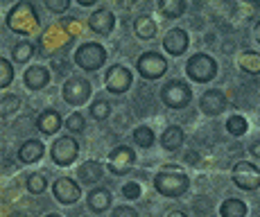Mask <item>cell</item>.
I'll return each mask as SVG.
<instances>
[{"label": "cell", "mask_w": 260, "mask_h": 217, "mask_svg": "<svg viewBox=\"0 0 260 217\" xmlns=\"http://www.w3.org/2000/svg\"><path fill=\"white\" fill-rule=\"evenodd\" d=\"M141 183L138 181H127V183L122 185V197L124 199H141Z\"/></svg>", "instance_id": "cell-34"}, {"label": "cell", "mask_w": 260, "mask_h": 217, "mask_svg": "<svg viewBox=\"0 0 260 217\" xmlns=\"http://www.w3.org/2000/svg\"><path fill=\"white\" fill-rule=\"evenodd\" d=\"M23 82L29 90H41L50 84V73H48V68H43V66H29V68L23 73Z\"/></svg>", "instance_id": "cell-18"}, {"label": "cell", "mask_w": 260, "mask_h": 217, "mask_svg": "<svg viewBox=\"0 0 260 217\" xmlns=\"http://www.w3.org/2000/svg\"><path fill=\"white\" fill-rule=\"evenodd\" d=\"M32 54H34V45L29 43V41L16 43V45H14V50H12V59H14L16 64L29 61V59H32Z\"/></svg>", "instance_id": "cell-28"}, {"label": "cell", "mask_w": 260, "mask_h": 217, "mask_svg": "<svg viewBox=\"0 0 260 217\" xmlns=\"http://www.w3.org/2000/svg\"><path fill=\"white\" fill-rule=\"evenodd\" d=\"M136 70L141 73L143 79L154 82V79H161L163 75L168 73V61L163 59V54L156 52V50H147V52H143L141 57H138Z\"/></svg>", "instance_id": "cell-7"}, {"label": "cell", "mask_w": 260, "mask_h": 217, "mask_svg": "<svg viewBox=\"0 0 260 217\" xmlns=\"http://www.w3.org/2000/svg\"><path fill=\"white\" fill-rule=\"evenodd\" d=\"M134 32H136V37L141 39V41H152L158 32L156 21H154L152 16H147V14H141V16L134 21Z\"/></svg>", "instance_id": "cell-22"}, {"label": "cell", "mask_w": 260, "mask_h": 217, "mask_svg": "<svg viewBox=\"0 0 260 217\" xmlns=\"http://www.w3.org/2000/svg\"><path fill=\"white\" fill-rule=\"evenodd\" d=\"M238 66L249 75H260V52H256V50H242L238 54Z\"/></svg>", "instance_id": "cell-23"}, {"label": "cell", "mask_w": 260, "mask_h": 217, "mask_svg": "<svg viewBox=\"0 0 260 217\" xmlns=\"http://www.w3.org/2000/svg\"><path fill=\"white\" fill-rule=\"evenodd\" d=\"M7 217H25V215H23V213H18V210H16V213H9Z\"/></svg>", "instance_id": "cell-41"}, {"label": "cell", "mask_w": 260, "mask_h": 217, "mask_svg": "<svg viewBox=\"0 0 260 217\" xmlns=\"http://www.w3.org/2000/svg\"><path fill=\"white\" fill-rule=\"evenodd\" d=\"M88 27L95 34H111L113 27H116V16L109 9H95L91 16H88Z\"/></svg>", "instance_id": "cell-15"}, {"label": "cell", "mask_w": 260, "mask_h": 217, "mask_svg": "<svg viewBox=\"0 0 260 217\" xmlns=\"http://www.w3.org/2000/svg\"><path fill=\"white\" fill-rule=\"evenodd\" d=\"M91 93H93L91 82H88L86 77H79V75L68 77L61 88L63 102L71 104V107H82V104H86L88 100H91Z\"/></svg>", "instance_id": "cell-6"}, {"label": "cell", "mask_w": 260, "mask_h": 217, "mask_svg": "<svg viewBox=\"0 0 260 217\" xmlns=\"http://www.w3.org/2000/svg\"><path fill=\"white\" fill-rule=\"evenodd\" d=\"M168 217H188V215L183 213V210H170Z\"/></svg>", "instance_id": "cell-38"}, {"label": "cell", "mask_w": 260, "mask_h": 217, "mask_svg": "<svg viewBox=\"0 0 260 217\" xmlns=\"http://www.w3.org/2000/svg\"><path fill=\"white\" fill-rule=\"evenodd\" d=\"M161 102L168 109H186L192 102V88H190L188 82L172 79L161 88Z\"/></svg>", "instance_id": "cell-5"}, {"label": "cell", "mask_w": 260, "mask_h": 217, "mask_svg": "<svg viewBox=\"0 0 260 217\" xmlns=\"http://www.w3.org/2000/svg\"><path fill=\"white\" fill-rule=\"evenodd\" d=\"M190 188V179L186 172L177 168V165H166L161 172L154 176V190L158 195L168 197V199H177V197L186 195Z\"/></svg>", "instance_id": "cell-1"}, {"label": "cell", "mask_w": 260, "mask_h": 217, "mask_svg": "<svg viewBox=\"0 0 260 217\" xmlns=\"http://www.w3.org/2000/svg\"><path fill=\"white\" fill-rule=\"evenodd\" d=\"M199 109L206 115H211V118L224 113V109H226V95H224V90L208 88L206 93L202 95V100H199Z\"/></svg>", "instance_id": "cell-14"}, {"label": "cell", "mask_w": 260, "mask_h": 217, "mask_svg": "<svg viewBox=\"0 0 260 217\" xmlns=\"http://www.w3.org/2000/svg\"><path fill=\"white\" fill-rule=\"evenodd\" d=\"M111 217H138V210L136 208H132V206H116L113 208V213H111Z\"/></svg>", "instance_id": "cell-36"}, {"label": "cell", "mask_w": 260, "mask_h": 217, "mask_svg": "<svg viewBox=\"0 0 260 217\" xmlns=\"http://www.w3.org/2000/svg\"><path fill=\"white\" fill-rule=\"evenodd\" d=\"M79 156V143L73 138V136H61V138L54 140V145L50 147V159H52L54 165H61V168H68L77 161Z\"/></svg>", "instance_id": "cell-8"}, {"label": "cell", "mask_w": 260, "mask_h": 217, "mask_svg": "<svg viewBox=\"0 0 260 217\" xmlns=\"http://www.w3.org/2000/svg\"><path fill=\"white\" fill-rule=\"evenodd\" d=\"M132 70L122 64H113L109 66V70L104 73V86H107L109 93L113 95H122L127 93L129 86H132Z\"/></svg>", "instance_id": "cell-10"}, {"label": "cell", "mask_w": 260, "mask_h": 217, "mask_svg": "<svg viewBox=\"0 0 260 217\" xmlns=\"http://www.w3.org/2000/svg\"><path fill=\"white\" fill-rule=\"evenodd\" d=\"M111 204H113L111 190L102 188V185H100V188H93L86 197V206L91 213H107V210L111 208Z\"/></svg>", "instance_id": "cell-16"}, {"label": "cell", "mask_w": 260, "mask_h": 217, "mask_svg": "<svg viewBox=\"0 0 260 217\" xmlns=\"http://www.w3.org/2000/svg\"><path fill=\"white\" fill-rule=\"evenodd\" d=\"M233 183L244 193H253L260 188V168L249 161H238L233 168Z\"/></svg>", "instance_id": "cell-9"}, {"label": "cell", "mask_w": 260, "mask_h": 217, "mask_svg": "<svg viewBox=\"0 0 260 217\" xmlns=\"http://www.w3.org/2000/svg\"><path fill=\"white\" fill-rule=\"evenodd\" d=\"M188 9L186 0H158V12L166 18H179L183 16Z\"/></svg>", "instance_id": "cell-24"}, {"label": "cell", "mask_w": 260, "mask_h": 217, "mask_svg": "<svg viewBox=\"0 0 260 217\" xmlns=\"http://www.w3.org/2000/svg\"><path fill=\"white\" fill-rule=\"evenodd\" d=\"M52 195L59 204L73 206V204H77L79 197H82V188H79V183L75 179H71V176H61V179L54 181Z\"/></svg>", "instance_id": "cell-12"}, {"label": "cell", "mask_w": 260, "mask_h": 217, "mask_svg": "<svg viewBox=\"0 0 260 217\" xmlns=\"http://www.w3.org/2000/svg\"><path fill=\"white\" fill-rule=\"evenodd\" d=\"M21 107H23V102L16 98V95L5 93V95H3V100H0V115H3V118H9V115H12L14 111H18Z\"/></svg>", "instance_id": "cell-30"}, {"label": "cell", "mask_w": 260, "mask_h": 217, "mask_svg": "<svg viewBox=\"0 0 260 217\" xmlns=\"http://www.w3.org/2000/svg\"><path fill=\"white\" fill-rule=\"evenodd\" d=\"M14 79V68H12V61L9 59H0V88H7Z\"/></svg>", "instance_id": "cell-33"}, {"label": "cell", "mask_w": 260, "mask_h": 217, "mask_svg": "<svg viewBox=\"0 0 260 217\" xmlns=\"http://www.w3.org/2000/svg\"><path fill=\"white\" fill-rule=\"evenodd\" d=\"M111 109L113 107L107 102V100H95V102L91 104V118L102 122V120H107L109 115H111Z\"/></svg>", "instance_id": "cell-31"}, {"label": "cell", "mask_w": 260, "mask_h": 217, "mask_svg": "<svg viewBox=\"0 0 260 217\" xmlns=\"http://www.w3.org/2000/svg\"><path fill=\"white\" fill-rule=\"evenodd\" d=\"M183 140H186L183 129L179 127V125H170V127L161 134V147L168 149V152H177V149L183 145Z\"/></svg>", "instance_id": "cell-20"}, {"label": "cell", "mask_w": 260, "mask_h": 217, "mask_svg": "<svg viewBox=\"0 0 260 217\" xmlns=\"http://www.w3.org/2000/svg\"><path fill=\"white\" fill-rule=\"evenodd\" d=\"M188 45H190V37L186 29H181V27H172L163 37V50L168 54H172V57H181L188 50Z\"/></svg>", "instance_id": "cell-13"}, {"label": "cell", "mask_w": 260, "mask_h": 217, "mask_svg": "<svg viewBox=\"0 0 260 217\" xmlns=\"http://www.w3.org/2000/svg\"><path fill=\"white\" fill-rule=\"evenodd\" d=\"M75 64L82 70H86V73H95V70H100L107 64V50H104V45L95 41L82 43L75 50Z\"/></svg>", "instance_id": "cell-4"}, {"label": "cell", "mask_w": 260, "mask_h": 217, "mask_svg": "<svg viewBox=\"0 0 260 217\" xmlns=\"http://www.w3.org/2000/svg\"><path fill=\"white\" fill-rule=\"evenodd\" d=\"M247 129H249V125H247V118H244V115H231V118L226 120V131L231 136H236V138L247 134Z\"/></svg>", "instance_id": "cell-29"}, {"label": "cell", "mask_w": 260, "mask_h": 217, "mask_svg": "<svg viewBox=\"0 0 260 217\" xmlns=\"http://www.w3.org/2000/svg\"><path fill=\"white\" fill-rule=\"evenodd\" d=\"M249 154L253 156V159H260V138H256V140H251V143H249Z\"/></svg>", "instance_id": "cell-37"}, {"label": "cell", "mask_w": 260, "mask_h": 217, "mask_svg": "<svg viewBox=\"0 0 260 217\" xmlns=\"http://www.w3.org/2000/svg\"><path fill=\"white\" fill-rule=\"evenodd\" d=\"M37 127H39V131H41L43 136H54L59 129L63 127V120H61V115H59L57 109H46V111L39 113Z\"/></svg>", "instance_id": "cell-17"}, {"label": "cell", "mask_w": 260, "mask_h": 217, "mask_svg": "<svg viewBox=\"0 0 260 217\" xmlns=\"http://www.w3.org/2000/svg\"><path fill=\"white\" fill-rule=\"evenodd\" d=\"M46 7L52 14H63V12H68V7H71V0H46Z\"/></svg>", "instance_id": "cell-35"}, {"label": "cell", "mask_w": 260, "mask_h": 217, "mask_svg": "<svg viewBox=\"0 0 260 217\" xmlns=\"http://www.w3.org/2000/svg\"><path fill=\"white\" fill-rule=\"evenodd\" d=\"M63 125H66V129L71 131V134H82V131L86 129V118H84L79 111H75V113L68 115Z\"/></svg>", "instance_id": "cell-32"}, {"label": "cell", "mask_w": 260, "mask_h": 217, "mask_svg": "<svg viewBox=\"0 0 260 217\" xmlns=\"http://www.w3.org/2000/svg\"><path fill=\"white\" fill-rule=\"evenodd\" d=\"M77 3L82 5V7H91V5H95L98 0H77Z\"/></svg>", "instance_id": "cell-40"}, {"label": "cell", "mask_w": 260, "mask_h": 217, "mask_svg": "<svg viewBox=\"0 0 260 217\" xmlns=\"http://www.w3.org/2000/svg\"><path fill=\"white\" fill-rule=\"evenodd\" d=\"M25 188H27V193H32V195H43L46 188H48L46 174H41V172L27 174V179H25Z\"/></svg>", "instance_id": "cell-26"}, {"label": "cell", "mask_w": 260, "mask_h": 217, "mask_svg": "<svg viewBox=\"0 0 260 217\" xmlns=\"http://www.w3.org/2000/svg\"><path fill=\"white\" fill-rule=\"evenodd\" d=\"M253 39H256V41L260 43V21L256 23V27H253Z\"/></svg>", "instance_id": "cell-39"}, {"label": "cell", "mask_w": 260, "mask_h": 217, "mask_svg": "<svg viewBox=\"0 0 260 217\" xmlns=\"http://www.w3.org/2000/svg\"><path fill=\"white\" fill-rule=\"evenodd\" d=\"M132 138H134V143L138 145V147H143V149H149L154 145V131L152 127H136L134 129V134H132Z\"/></svg>", "instance_id": "cell-27"}, {"label": "cell", "mask_w": 260, "mask_h": 217, "mask_svg": "<svg viewBox=\"0 0 260 217\" xmlns=\"http://www.w3.org/2000/svg\"><path fill=\"white\" fill-rule=\"evenodd\" d=\"M136 163V152H134L129 145H118L111 154H109V161H107V168L111 174L116 176H124L129 170L134 168Z\"/></svg>", "instance_id": "cell-11"}, {"label": "cell", "mask_w": 260, "mask_h": 217, "mask_svg": "<svg viewBox=\"0 0 260 217\" xmlns=\"http://www.w3.org/2000/svg\"><path fill=\"white\" fill-rule=\"evenodd\" d=\"M102 174H104V170L98 161H86V163H82L77 170V179L86 185H95L98 181H102Z\"/></svg>", "instance_id": "cell-21"}, {"label": "cell", "mask_w": 260, "mask_h": 217, "mask_svg": "<svg viewBox=\"0 0 260 217\" xmlns=\"http://www.w3.org/2000/svg\"><path fill=\"white\" fill-rule=\"evenodd\" d=\"M5 25L16 34H34L41 27V21H39V12L34 9V5L27 0H21L7 12Z\"/></svg>", "instance_id": "cell-2"}, {"label": "cell", "mask_w": 260, "mask_h": 217, "mask_svg": "<svg viewBox=\"0 0 260 217\" xmlns=\"http://www.w3.org/2000/svg\"><path fill=\"white\" fill-rule=\"evenodd\" d=\"M186 75L197 84H208L217 77V61L206 52H197L186 61Z\"/></svg>", "instance_id": "cell-3"}, {"label": "cell", "mask_w": 260, "mask_h": 217, "mask_svg": "<svg viewBox=\"0 0 260 217\" xmlns=\"http://www.w3.org/2000/svg\"><path fill=\"white\" fill-rule=\"evenodd\" d=\"M43 217H61L59 213H48V215H43Z\"/></svg>", "instance_id": "cell-42"}, {"label": "cell", "mask_w": 260, "mask_h": 217, "mask_svg": "<svg viewBox=\"0 0 260 217\" xmlns=\"http://www.w3.org/2000/svg\"><path fill=\"white\" fill-rule=\"evenodd\" d=\"M222 217H247V204L242 199H224L219 206Z\"/></svg>", "instance_id": "cell-25"}, {"label": "cell", "mask_w": 260, "mask_h": 217, "mask_svg": "<svg viewBox=\"0 0 260 217\" xmlns=\"http://www.w3.org/2000/svg\"><path fill=\"white\" fill-rule=\"evenodd\" d=\"M43 154H46V145H43L41 140H37V138L25 140L21 147H18V161H21V163H27V165L41 161Z\"/></svg>", "instance_id": "cell-19"}]
</instances>
